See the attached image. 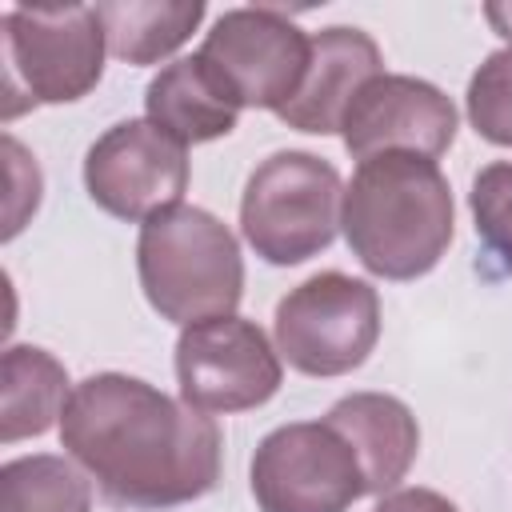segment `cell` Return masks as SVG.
I'll return each instance as SVG.
<instances>
[{"instance_id": "2e32d148", "label": "cell", "mask_w": 512, "mask_h": 512, "mask_svg": "<svg viewBox=\"0 0 512 512\" xmlns=\"http://www.w3.org/2000/svg\"><path fill=\"white\" fill-rule=\"evenodd\" d=\"M108 52L124 64H160L192 40L204 20L200 0H112L96 4Z\"/></svg>"}, {"instance_id": "9c48e42d", "label": "cell", "mask_w": 512, "mask_h": 512, "mask_svg": "<svg viewBox=\"0 0 512 512\" xmlns=\"http://www.w3.org/2000/svg\"><path fill=\"white\" fill-rule=\"evenodd\" d=\"M180 400L208 412H248L268 404L284 384V364L268 332L248 316H216L176 336Z\"/></svg>"}, {"instance_id": "e0dca14e", "label": "cell", "mask_w": 512, "mask_h": 512, "mask_svg": "<svg viewBox=\"0 0 512 512\" xmlns=\"http://www.w3.org/2000/svg\"><path fill=\"white\" fill-rule=\"evenodd\" d=\"M0 512H92V476L72 456H16L0 468Z\"/></svg>"}, {"instance_id": "7a4b0ae2", "label": "cell", "mask_w": 512, "mask_h": 512, "mask_svg": "<svg viewBox=\"0 0 512 512\" xmlns=\"http://www.w3.org/2000/svg\"><path fill=\"white\" fill-rule=\"evenodd\" d=\"M340 232L364 272L392 284L428 276L456 236L448 176L436 160L416 152L360 160L344 184Z\"/></svg>"}, {"instance_id": "ffe728a7", "label": "cell", "mask_w": 512, "mask_h": 512, "mask_svg": "<svg viewBox=\"0 0 512 512\" xmlns=\"http://www.w3.org/2000/svg\"><path fill=\"white\" fill-rule=\"evenodd\" d=\"M372 512H460V508L432 488H396V492L380 496V504Z\"/></svg>"}, {"instance_id": "5bb4252c", "label": "cell", "mask_w": 512, "mask_h": 512, "mask_svg": "<svg viewBox=\"0 0 512 512\" xmlns=\"http://www.w3.org/2000/svg\"><path fill=\"white\" fill-rule=\"evenodd\" d=\"M144 120L164 128L184 148L220 140L236 128L240 108L224 96V88L208 76V68L192 56L164 64L144 88Z\"/></svg>"}, {"instance_id": "30bf717a", "label": "cell", "mask_w": 512, "mask_h": 512, "mask_svg": "<svg viewBox=\"0 0 512 512\" xmlns=\"http://www.w3.org/2000/svg\"><path fill=\"white\" fill-rule=\"evenodd\" d=\"M88 200L128 224H144L164 208L184 204L188 148L152 120H120L84 152Z\"/></svg>"}, {"instance_id": "44dd1931", "label": "cell", "mask_w": 512, "mask_h": 512, "mask_svg": "<svg viewBox=\"0 0 512 512\" xmlns=\"http://www.w3.org/2000/svg\"><path fill=\"white\" fill-rule=\"evenodd\" d=\"M484 16H488V24H492L504 40H512V4H488Z\"/></svg>"}, {"instance_id": "9a60e30c", "label": "cell", "mask_w": 512, "mask_h": 512, "mask_svg": "<svg viewBox=\"0 0 512 512\" xmlns=\"http://www.w3.org/2000/svg\"><path fill=\"white\" fill-rule=\"evenodd\" d=\"M0 440L16 444L28 436H44L52 424H60L72 380L68 368L36 344H8L0 360Z\"/></svg>"}, {"instance_id": "d6986e66", "label": "cell", "mask_w": 512, "mask_h": 512, "mask_svg": "<svg viewBox=\"0 0 512 512\" xmlns=\"http://www.w3.org/2000/svg\"><path fill=\"white\" fill-rule=\"evenodd\" d=\"M468 212L480 244L512 272V160H492L472 176Z\"/></svg>"}, {"instance_id": "6da1fadb", "label": "cell", "mask_w": 512, "mask_h": 512, "mask_svg": "<svg viewBox=\"0 0 512 512\" xmlns=\"http://www.w3.org/2000/svg\"><path fill=\"white\" fill-rule=\"evenodd\" d=\"M60 448L116 508H176L220 484V428L128 372H96L72 388Z\"/></svg>"}, {"instance_id": "277c9868", "label": "cell", "mask_w": 512, "mask_h": 512, "mask_svg": "<svg viewBox=\"0 0 512 512\" xmlns=\"http://www.w3.org/2000/svg\"><path fill=\"white\" fill-rule=\"evenodd\" d=\"M104 52L108 40L96 4L8 8L0 16L4 120L40 104L84 100L104 76Z\"/></svg>"}, {"instance_id": "7c38bea8", "label": "cell", "mask_w": 512, "mask_h": 512, "mask_svg": "<svg viewBox=\"0 0 512 512\" xmlns=\"http://www.w3.org/2000/svg\"><path fill=\"white\" fill-rule=\"evenodd\" d=\"M380 72H384L380 44L364 28H348V24L320 28L312 32V64L304 84L276 116L296 132L332 136L340 132L352 96Z\"/></svg>"}, {"instance_id": "ba28073f", "label": "cell", "mask_w": 512, "mask_h": 512, "mask_svg": "<svg viewBox=\"0 0 512 512\" xmlns=\"http://www.w3.org/2000/svg\"><path fill=\"white\" fill-rule=\"evenodd\" d=\"M248 488L260 512H348L368 496L364 464L332 420L272 428L252 452Z\"/></svg>"}, {"instance_id": "3957f363", "label": "cell", "mask_w": 512, "mask_h": 512, "mask_svg": "<svg viewBox=\"0 0 512 512\" xmlns=\"http://www.w3.org/2000/svg\"><path fill=\"white\" fill-rule=\"evenodd\" d=\"M136 276L148 308L180 328L232 316L244 296V256L232 228L196 204L164 208L140 224Z\"/></svg>"}, {"instance_id": "5b68a950", "label": "cell", "mask_w": 512, "mask_h": 512, "mask_svg": "<svg viewBox=\"0 0 512 512\" xmlns=\"http://www.w3.org/2000/svg\"><path fill=\"white\" fill-rule=\"evenodd\" d=\"M344 180L332 160L284 148L264 156L240 196V236L276 268H296L320 256L340 232Z\"/></svg>"}, {"instance_id": "4fadbf2b", "label": "cell", "mask_w": 512, "mask_h": 512, "mask_svg": "<svg viewBox=\"0 0 512 512\" xmlns=\"http://www.w3.org/2000/svg\"><path fill=\"white\" fill-rule=\"evenodd\" d=\"M324 420H332L356 448L364 464L368 496H388L400 488V480L408 476L420 452V424L400 396L348 392L328 408Z\"/></svg>"}, {"instance_id": "8992f818", "label": "cell", "mask_w": 512, "mask_h": 512, "mask_svg": "<svg viewBox=\"0 0 512 512\" xmlns=\"http://www.w3.org/2000/svg\"><path fill=\"white\" fill-rule=\"evenodd\" d=\"M272 336L288 368L332 380L356 372L380 340V292L348 272H316L280 296Z\"/></svg>"}, {"instance_id": "52a82bcc", "label": "cell", "mask_w": 512, "mask_h": 512, "mask_svg": "<svg viewBox=\"0 0 512 512\" xmlns=\"http://www.w3.org/2000/svg\"><path fill=\"white\" fill-rule=\"evenodd\" d=\"M196 60L240 112H280L308 76L312 36L280 8H228L204 32Z\"/></svg>"}, {"instance_id": "8fae6325", "label": "cell", "mask_w": 512, "mask_h": 512, "mask_svg": "<svg viewBox=\"0 0 512 512\" xmlns=\"http://www.w3.org/2000/svg\"><path fill=\"white\" fill-rule=\"evenodd\" d=\"M460 112L436 84L404 72L372 76L340 120V140L352 160L380 152H416L440 160L456 144Z\"/></svg>"}, {"instance_id": "ac0fdd59", "label": "cell", "mask_w": 512, "mask_h": 512, "mask_svg": "<svg viewBox=\"0 0 512 512\" xmlns=\"http://www.w3.org/2000/svg\"><path fill=\"white\" fill-rule=\"evenodd\" d=\"M464 112L480 140L512 148V44L480 60L464 92Z\"/></svg>"}]
</instances>
